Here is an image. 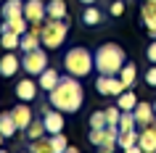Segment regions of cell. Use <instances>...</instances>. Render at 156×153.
<instances>
[{"label":"cell","mask_w":156,"mask_h":153,"mask_svg":"<svg viewBox=\"0 0 156 153\" xmlns=\"http://www.w3.org/2000/svg\"><path fill=\"white\" fill-rule=\"evenodd\" d=\"M48 100H50V106H53V108H58V111H64V113H77L80 108H82V85H80V79H77V77H72V74L61 77V82L50 90Z\"/></svg>","instance_id":"cell-1"},{"label":"cell","mask_w":156,"mask_h":153,"mask_svg":"<svg viewBox=\"0 0 156 153\" xmlns=\"http://www.w3.org/2000/svg\"><path fill=\"white\" fill-rule=\"evenodd\" d=\"M124 153H143V148L140 145H132V148H124Z\"/></svg>","instance_id":"cell-35"},{"label":"cell","mask_w":156,"mask_h":153,"mask_svg":"<svg viewBox=\"0 0 156 153\" xmlns=\"http://www.w3.org/2000/svg\"><path fill=\"white\" fill-rule=\"evenodd\" d=\"M64 153H80V148H74V145H69V148H66Z\"/></svg>","instance_id":"cell-36"},{"label":"cell","mask_w":156,"mask_h":153,"mask_svg":"<svg viewBox=\"0 0 156 153\" xmlns=\"http://www.w3.org/2000/svg\"><path fill=\"white\" fill-rule=\"evenodd\" d=\"M3 140H5V135H3V132H0V148H3Z\"/></svg>","instance_id":"cell-38"},{"label":"cell","mask_w":156,"mask_h":153,"mask_svg":"<svg viewBox=\"0 0 156 153\" xmlns=\"http://www.w3.org/2000/svg\"><path fill=\"white\" fill-rule=\"evenodd\" d=\"M29 153H53V151H50V140H48V137H37V140H32Z\"/></svg>","instance_id":"cell-29"},{"label":"cell","mask_w":156,"mask_h":153,"mask_svg":"<svg viewBox=\"0 0 156 153\" xmlns=\"http://www.w3.org/2000/svg\"><path fill=\"white\" fill-rule=\"evenodd\" d=\"M80 21H82L85 26H98L101 21H103V13H101V8H95V5H85V11L80 13Z\"/></svg>","instance_id":"cell-16"},{"label":"cell","mask_w":156,"mask_h":153,"mask_svg":"<svg viewBox=\"0 0 156 153\" xmlns=\"http://www.w3.org/2000/svg\"><path fill=\"white\" fill-rule=\"evenodd\" d=\"M154 103H143V100H138V106H135V124L138 127H148V124H154Z\"/></svg>","instance_id":"cell-11"},{"label":"cell","mask_w":156,"mask_h":153,"mask_svg":"<svg viewBox=\"0 0 156 153\" xmlns=\"http://www.w3.org/2000/svg\"><path fill=\"white\" fill-rule=\"evenodd\" d=\"M119 132H127V129H135L138 124H135V111H122V116H119Z\"/></svg>","instance_id":"cell-27"},{"label":"cell","mask_w":156,"mask_h":153,"mask_svg":"<svg viewBox=\"0 0 156 153\" xmlns=\"http://www.w3.org/2000/svg\"><path fill=\"white\" fill-rule=\"evenodd\" d=\"M48 19H66V0H48Z\"/></svg>","instance_id":"cell-21"},{"label":"cell","mask_w":156,"mask_h":153,"mask_svg":"<svg viewBox=\"0 0 156 153\" xmlns=\"http://www.w3.org/2000/svg\"><path fill=\"white\" fill-rule=\"evenodd\" d=\"M19 69H21V58L16 53H5V56L0 58V74L8 79V77H16Z\"/></svg>","instance_id":"cell-12"},{"label":"cell","mask_w":156,"mask_h":153,"mask_svg":"<svg viewBox=\"0 0 156 153\" xmlns=\"http://www.w3.org/2000/svg\"><path fill=\"white\" fill-rule=\"evenodd\" d=\"M11 116H13V121H16L19 132H24V129L32 124V119H34V113H32V108H29V103H24V100H21L16 108H11Z\"/></svg>","instance_id":"cell-10"},{"label":"cell","mask_w":156,"mask_h":153,"mask_svg":"<svg viewBox=\"0 0 156 153\" xmlns=\"http://www.w3.org/2000/svg\"><path fill=\"white\" fill-rule=\"evenodd\" d=\"M3 21H8V19H16V16H24V0H3Z\"/></svg>","instance_id":"cell-14"},{"label":"cell","mask_w":156,"mask_h":153,"mask_svg":"<svg viewBox=\"0 0 156 153\" xmlns=\"http://www.w3.org/2000/svg\"><path fill=\"white\" fill-rule=\"evenodd\" d=\"M140 21L146 24L148 32L156 29V5L154 3H143V8H140Z\"/></svg>","instance_id":"cell-18"},{"label":"cell","mask_w":156,"mask_h":153,"mask_svg":"<svg viewBox=\"0 0 156 153\" xmlns=\"http://www.w3.org/2000/svg\"><path fill=\"white\" fill-rule=\"evenodd\" d=\"M0 3H3V0H0Z\"/></svg>","instance_id":"cell-44"},{"label":"cell","mask_w":156,"mask_h":153,"mask_svg":"<svg viewBox=\"0 0 156 153\" xmlns=\"http://www.w3.org/2000/svg\"><path fill=\"white\" fill-rule=\"evenodd\" d=\"M0 45L5 50H16L19 45H21V34H16V32H3L0 34Z\"/></svg>","instance_id":"cell-23"},{"label":"cell","mask_w":156,"mask_h":153,"mask_svg":"<svg viewBox=\"0 0 156 153\" xmlns=\"http://www.w3.org/2000/svg\"><path fill=\"white\" fill-rule=\"evenodd\" d=\"M93 61H95V71L106 74V77H116L122 71V66L127 64V53H124L122 45L116 42H103L95 53H93Z\"/></svg>","instance_id":"cell-2"},{"label":"cell","mask_w":156,"mask_h":153,"mask_svg":"<svg viewBox=\"0 0 156 153\" xmlns=\"http://www.w3.org/2000/svg\"><path fill=\"white\" fill-rule=\"evenodd\" d=\"M106 127H108L106 111H93L90 113V129H106Z\"/></svg>","instance_id":"cell-28"},{"label":"cell","mask_w":156,"mask_h":153,"mask_svg":"<svg viewBox=\"0 0 156 153\" xmlns=\"http://www.w3.org/2000/svg\"><path fill=\"white\" fill-rule=\"evenodd\" d=\"M95 90H98L101 95H114V98H119L127 87H124V82L119 79V77H106V74H98Z\"/></svg>","instance_id":"cell-7"},{"label":"cell","mask_w":156,"mask_h":153,"mask_svg":"<svg viewBox=\"0 0 156 153\" xmlns=\"http://www.w3.org/2000/svg\"><path fill=\"white\" fill-rule=\"evenodd\" d=\"M66 34H69V21L66 19H48L40 26V42L50 50L61 48L64 40H66Z\"/></svg>","instance_id":"cell-4"},{"label":"cell","mask_w":156,"mask_h":153,"mask_svg":"<svg viewBox=\"0 0 156 153\" xmlns=\"http://www.w3.org/2000/svg\"><path fill=\"white\" fill-rule=\"evenodd\" d=\"M58 82H61V74H58L56 69H45V71L37 77V85H40V90H45V92H50Z\"/></svg>","instance_id":"cell-15"},{"label":"cell","mask_w":156,"mask_h":153,"mask_svg":"<svg viewBox=\"0 0 156 153\" xmlns=\"http://www.w3.org/2000/svg\"><path fill=\"white\" fill-rule=\"evenodd\" d=\"M148 153H156V151H148Z\"/></svg>","instance_id":"cell-42"},{"label":"cell","mask_w":156,"mask_h":153,"mask_svg":"<svg viewBox=\"0 0 156 153\" xmlns=\"http://www.w3.org/2000/svg\"><path fill=\"white\" fill-rule=\"evenodd\" d=\"M116 77H119V79L124 82V87H127V90H130V87H135V77H138V66L127 61V64L122 66V71L116 74Z\"/></svg>","instance_id":"cell-19"},{"label":"cell","mask_w":156,"mask_h":153,"mask_svg":"<svg viewBox=\"0 0 156 153\" xmlns=\"http://www.w3.org/2000/svg\"><path fill=\"white\" fill-rule=\"evenodd\" d=\"M48 16V3L45 0H24V19L29 24H42Z\"/></svg>","instance_id":"cell-8"},{"label":"cell","mask_w":156,"mask_h":153,"mask_svg":"<svg viewBox=\"0 0 156 153\" xmlns=\"http://www.w3.org/2000/svg\"><path fill=\"white\" fill-rule=\"evenodd\" d=\"M87 140H90V145L98 148V145L106 140V129H90V137H87Z\"/></svg>","instance_id":"cell-31"},{"label":"cell","mask_w":156,"mask_h":153,"mask_svg":"<svg viewBox=\"0 0 156 153\" xmlns=\"http://www.w3.org/2000/svg\"><path fill=\"white\" fill-rule=\"evenodd\" d=\"M138 135L140 132H135V129H127V132H119V140H116V145L119 148H132V145H138Z\"/></svg>","instance_id":"cell-24"},{"label":"cell","mask_w":156,"mask_h":153,"mask_svg":"<svg viewBox=\"0 0 156 153\" xmlns=\"http://www.w3.org/2000/svg\"><path fill=\"white\" fill-rule=\"evenodd\" d=\"M21 69H24L29 77H40V74L48 69V53H45L42 48H34V50L21 53Z\"/></svg>","instance_id":"cell-5"},{"label":"cell","mask_w":156,"mask_h":153,"mask_svg":"<svg viewBox=\"0 0 156 153\" xmlns=\"http://www.w3.org/2000/svg\"><path fill=\"white\" fill-rule=\"evenodd\" d=\"M48 140H50V151H53V153H64L66 148H69V140L64 137V132H58V135H50Z\"/></svg>","instance_id":"cell-26"},{"label":"cell","mask_w":156,"mask_h":153,"mask_svg":"<svg viewBox=\"0 0 156 153\" xmlns=\"http://www.w3.org/2000/svg\"><path fill=\"white\" fill-rule=\"evenodd\" d=\"M146 58L151 61V64H156V40H151V45L146 48Z\"/></svg>","instance_id":"cell-34"},{"label":"cell","mask_w":156,"mask_h":153,"mask_svg":"<svg viewBox=\"0 0 156 153\" xmlns=\"http://www.w3.org/2000/svg\"><path fill=\"white\" fill-rule=\"evenodd\" d=\"M80 3H82V5H95L98 0H80Z\"/></svg>","instance_id":"cell-37"},{"label":"cell","mask_w":156,"mask_h":153,"mask_svg":"<svg viewBox=\"0 0 156 153\" xmlns=\"http://www.w3.org/2000/svg\"><path fill=\"white\" fill-rule=\"evenodd\" d=\"M21 153H29V151H21Z\"/></svg>","instance_id":"cell-41"},{"label":"cell","mask_w":156,"mask_h":153,"mask_svg":"<svg viewBox=\"0 0 156 153\" xmlns=\"http://www.w3.org/2000/svg\"><path fill=\"white\" fill-rule=\"evenodd\" d=\"M0 132H3L5 137H13L19 132V127H16V121H13L11 113H0Z\"/></svg>","instance_id":"cell-22"},{"label":"cell","mask_w":156,"mask_h":153,"mask_svg":"<svg viewBox=\"0 0 156 153\" xmlns=\"http://www.w3.org/2000/svg\"><path fill=\"white\" fill-rule=\"evenodd\" d=\"M154 111H156V100H154Z\"/></svg>","instance_id":"cell-39"},{"label":"cell","mask_w":156,"mask_h":153,"mask_svg":"<svg viewBox=\"0 0 156 153\" xmlns=\"http://www.w3.org/2000/svg\"><path fill=\"white\" fill-rule=\"evenodd\" d=\"M143 82H146L148 87H156V64H151V69L146 71V77H143Z\"/></svg>","instance_id":"cell-33"},{"label":"cell","mask_w":156,"mask_h":153,"mask_svg":"<svg viewBox=\"0 0 156 153\" xmlns=\"http://www.w3.org/2000/svg\"><path fill=\"white\" fill-rule=\"evenodd\" d=\"M119 116H122V108H119V106H108V108H106L108 124H119Z\"/></svg>","instance_id":"cell-30"},{"label":"cell","mask_w":156,"mask_h":153,"mask_svg":"<svg viewBox=\"0 0 156 153\" xmlns=\"http://www.w3.org/2000/svg\"><path fill=\"white\" fill-rule=\"evenodd\" d=\"M24 135H27V140H37V137H42V135H45V124H42V119H32V124L24 129Z\"/></svg>","instance_id":"cell-25"},{"label":"cell","mask_w":156,"mask_h":153,"mask_svg":"<svg viewBox=\"0 0 156 153\" xmlns=\"http://www.w3.org/2000/svg\"><path fill=\"white\" fill-rule=\"evenodd\" d=\"M64 69H66V74H72V77H77V79L87 77V74L95 69L93 53H90L87 48H72V50H66V56H64Z\"/></svg>","instance_id":"cell-3"},{"label":"cell","mask_w":156,"mask_h":153,"mask_svg":"<svg viewBox=\"0 0 156 153\" xmlns=\"http://www.w3.org/2000/svg\"><path fill=\"white\" fill-rule=\"evenodd\" d=\"M37 92H40V85H37L32 77H24V79L16 82V98L19 100L32 103V100H37Z\"/></svg>","instance_id":"cell-9"},{"label":"cell","mask_w":156,"mask_h":153,"mask_svg":"<svg viewBox=\"0 0 156 153\" xmlns=\"http://www.w3.org/2000/svg\"><path fill=\"white\" fill-rule=\"evenodd\" d=\"M42 111V124H45V132H50V135H58V132H64V111H48V103L40 106Z\"/></svg>","instance_id":"cell-6"},{"label":"cell","mask_w":156,"mask_h":153,"mask_svg":"<svg viewBox=\"0 0 156 153\" xmlns=\"http://www.w3.org/2000/svg\"><path fill=\"white\" fill-rule=\"evenodd\" d=\"M108 13L114 19H119L124 13V0H111V8H108Z\"/></svg>","instance_id":"cell-32"},{"label":"cell","mask_w":156,"mask_h":153,"mask_svg":"<svg viewBox=\"0 0 156 153\" xmlns=\"http://www.w3.org/2000/svg\"><path fill=\"white\" fill-rule=\"evenodd\" d=\"M143 3H146V0H143Z\"/></svg>","instance_id":"cell-43"},{"label":"cell","mask_w":156,"mask_h":153,"mask_svg":"<svg viewBox=\"0 0 156 153\" xmlns=\"http://www.w3.org/2000/svg\"><path fill=\"white\" fill-rule=\"evenodd\" d=\"M138 145L143 148V153L156 151V124H148V127L140 129V135H138Z\"/></svg>","instance_id":"cell-13"},{"label":"cell","mask_w":156,"mask_h":153,"mask_svg":"<svg viewBox=\"0 0 156 153\" xmlns=\"http://www.w3.org/2000/svg\"><path fill=\"white\" fill-rule=\"evenodd\" d=\"M0 153H5V151H3V148H0Z\"/></svg>","instance_id":"cell-40"},{"label":"cell","mask_w":156,"mask_h":153,"mask_svg":"<svg viewBox=\"0 0 156 153\" xmlns=\"http://www.w3.org/2000/svg\"><path fill=\"white\" fill-rule=\"evenodd\" d=\"M0 32H16V34H24V32H29V21H27L24 16L8 19V21H3V26H0Z\"/></svg>","instance_id":"cell-17"},{"label":"cell","mask_w":156,"mask_h":153,"mask_svg":"<svg viewBox=\"0 0 156 153\" xmlns=\"http://www.w3.org/2000/svg\"><path fill=\"white\" fill-rule=\"evenodd\" d=\"M116 106L122 108V111H135V106H138V95H135V90H124L122 95L116 98Z\"/></svg>","instance_id":"cell-20"}]
</instances>
